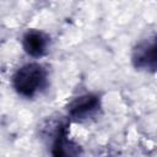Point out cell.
Listing matches in <instances>:
<instances>
[{
	"label": "cell",
	"instance_id": "obj_1",
	"mask_svg": "<svg viewBox=\"0 0 157 157\" xmlns=\"http://www.w3.org/2000/svg\"><path fill=\"white\" fill-rule=\"evenodd\" d=\"M45 72L38 64H27L22 66L13 76L16 91L26 97L33 96L44 83Z\"/></svg>",
	"mask_w": 157,
	"mask_h": 157
},
{
	"label": "cell",
	"instance_id": "obj_2",
	"mask_svg": "<svg viewBox=\"0 0 157 157\" xmlns=\"http://www.w3.org/2000/svg\"><path fill=\"white\" fill-rule=\"evenodd\" d=\"M98 107V99L94 96H82L76 98L69 107V113L74 118H86L91 113H93Z\"/></svg>",
	"mask_w": 157,
	"mask_h": 157
},
{
	"label": "cell",
	"instance_id": "obj_3",
	"mask_svg": "<svg viewBox=\"0 0 157 157\" xmlns=\"http://www.w3.org/2000/svg\"><path fill=\"white\" fill-rule=\"evenodd\" d=\"M48 38L37 31H31L23 37V48L32 56H39L45 52Z\"/></svg>",
	"mask_w": 157,
	"mask_h": 157
},
{
	"label": "cell",
	"instance_id": "obj_4",
	"mask_svg": "<svg viewBox=\"0 0 157 157\" xmlns=\"http://www.w3.org/2000/svg\"><path fill=\"white\" fill-rule=\"evenodd\" d=\"M137 65L148 69H157V43L147 44L137 53Z\"/></svg>",
	"mask_w": 157,
	"mask_h": 157
}]
</instances>
